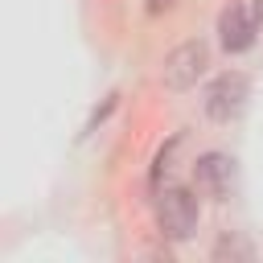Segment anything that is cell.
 <instances>
[{
	"label": "cell",
	"mask_w": 263,
	"mask_h": 263,
	"mask_svg": "<svg viewBox=\"0 0 263 263\" xmlns=\"http://www.w3.org/2000/svg\"><path fill=\"white\" fill-rule=\"evenodd\" d=\"M156 226L168 238H189L197 230V193L185 185L156 189Z\"/></svg>",
	"instance_id": "obj_1"
},
{
	"label": "cell",
	"mask_w": 263,
	"mask_h": 263,
	"mask_svg": "<svg viewBox=\"0 0 263 263\" xmlns=\"http://www.w3.org/2000/svg\"><path fill=\"white\" fill-rule=\"evenodd\" d=\"M247 99H251V78L238 74V70H226L205 86V115L218 119V123H230V119L242 115Z\"/></svg>",
	"instance_id": "obj_2"
},
{
	"label": "cell",
	"mask_w": 263,
	"mask_h": 263,
	"mask_svg": "<svg viewBox=\"0 0 263 263\" xmlns=\"http://www.w3.org/2000/svg\"><path fill=\"white\" fill-rule=\"evenodd\" d=\"M205 66H210V45H205V41H185V45H177V49L164 58L160 78H164L168 90H189V86L205 74Z\"/></svg>",
	"instance_id": "obj_3"
},
{
	"label": "cell",
	"mask_w": 263,
	"mask_h": 263,
	"mask_svg": "<svg viewBox=\"0 0 263 263\" xmlns=\"http://www.w3.org/2000/svg\"><path fill=\"white\" fill-rule=\"evenodd\" d=\"M255 33H263V29H259L251 4H226L222 8V16H218V41H222L226 53H247L255 45Z\"/></svg>",
	"instance_id": "obj_4"
},
{
	"label": "cell",
	"mask_w": 263,
	"mask_h": 263,
	"mask_svg": "<svg viewBox=\"0 0 263 263\" xmlns=\"http://www.w3.org/2000/svg\"><path fill=\"white\" fill-rule=\"evenodd\" d=\"M193 185H197L201 197H214V201L230 197V185H234V160L222 156V152H205V156H197V164H193Z\"/></svg>",
	"instance_id": "obj_5"
},
{
	"label": "cell",
	"mask_w": 263,
	"mask_h": 263,
	"mask_svg": "<svg viewBox=\"0 0 263 263\" xmlns=\"http://www.w3.org/2000/svg\"><path fill=\"white\" fill-rule=\"evenodd\" d=\"M173 4H177V0H144V8H148L152 16H156V12H164V8H173Z\"/></svg>",
	"instance_id": "obj_6"
},
{
	"label": "cell",
	"mask_w": 263,
	"mask_h": 263,
	"mask_svg": "<svg viewBox=\"0 0 263 263\" xmlns=\"http://www.w3.org/2000/svg\"><path fill=\"white\" fill-rule=\"evenodd\" d=\"M251 12H255V21H259V29H263V0H251Z\"/></svg>",
	"instance_id": "obj_7"
}]
</instances>
